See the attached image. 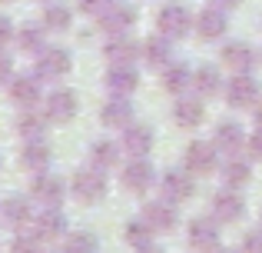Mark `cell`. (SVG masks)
I'll return each mask as SVG.
<instances>
[{
  "mask_svg": "<svg viewBox=\"0 0 262 253\" xmlns=\"http://www.w3.org/2000/svg\"><path fill=\"white\" fill-rule=\"evenodd\" d=\"M13 37V27H10V20L7 17H0V47H7V40Z\"/></svg>",
  "mask_w": 262,
  "mask_h": 253,
  "instance_id": "41",
  "label": "cell"
},
{
  "mask_svg": "<svg viewBox=\"0 0 262 253\" xmlns=\"http://www.w3.org/2000/svg\"><path fill=\"white\" fill-rule=\"evenodd\" d=\"M223 180H226V187L243 190L246 183L252 180V160H246V157H229V160L223 163Z\"/></svg>",
  "mask_w": 262,
  "mask_h": 253,
  "instance_id": "24",
  "label": "cell"
},
{
  "mask_svg": "<svg viewBox=\"0 0 262 253\" xmlns=\"http://www.w3.org/2000/svg\"><path fill=\"white\" fill-rule=\"evenodd\" d=\"M140 53H143V44L129 40L126 33L110 37V44L103 47V57L110 60V67H116V64H136V57H140Z\"/></svg>",
  "mask_w": 262,
  "mask_h": 253,
  "instance_id": "17",
  "label": "cell"
},
{
  "mask_svg": "<svg viewBox=\"0 0 262 253\" xmlns=\"http://www.w3.org/2000/svg\"><path fill=\"white\" fill-rule=\"evenodd\" d=\"M163 87H166V93H173V97L186 93L192 87V70L186 64H169L166 73H163Z\"/></svg>",
  "mask_w": 262,
  "mask_h": 253,
  "instance_id": "27",
  "label": "cell"
},
{
  "mask_svg": "<svg viewBox=\"0 0 262 253\" xmlns=\"http://www.w3.org/2000/svg\"><path fill=\"white\" fill-rule=\"evenodd\" d=\"M143 60H146L149 67H156V70H166L169 64H173V40L169 37H146L143 40Z\"/></svg>",
  "mask_w": 262,
  "mask_h": 253,
  "instance_id": "19",
  "label": "cell"
},
{
  "mask_svg": "<svg viewBox=\"0 0 262 253\" xmlns=\"http://www.w3.org/2000/svg\"><path fill=\"white\" fill-rule=\"evenodd\" d=\"M77 93L73 90H53L50 97L43 100V113L50 124H70L77 117Z\"/></svg>",
  "mask_w": 262,
  "mask_h": 253,
  "instance_id": "12",
  "label": "cell"
},
{
  "mask_svg": "<svg viewBox=\"0 0 262 253\" xmlns=\"http://www.w3.org/2000/svg\"><path fill=\"white\" fill-rule=\"evenodd\" d=\"M183 167L189 170L192 177H209L219 170V150L212 147V140H192L186 147V157H183Z\"/></svg>",
  "mask_w": 262,
  "mask_h": 253,
  "instance_id": "4",
  "label": "cell"
},
{
  "mask_svg": "<svg viewBox=\"0 0 262 253\" xmlns=\"http://www.w3.org/2000/svg\"><path fill=\"white\" fill-rule=\"evenodd\" d=\"M140 87V73L133 64H116L106 70V90L110 97H129V93Z\"/></svg>",
  "mask_w": 262,
  "mask_h": 253,
  "instance_id": "15",
  "label": "cell"
},
{
  "mask_svg": "<svg viewBox=\"0 0 262 253\" xmlns=\"http://www.w3.org/2000/svg\"><path fill=\"white\" fill-rule=\"evenodd\" d=\"M63 233H67L63 213H60L57 207H47L43 217L37 220V237H40V240H57V237H63Z\"/></svg>",
  "mask_w": 262,
  "mask_h": 253,
  "instance_id": "26",
  "label": "cell"
},
{
  "mask_svg": "<svg viewBox=\"0 0 262 253\" xmlns=\"http://www.w3.org/2000/svg\"><path fill=\"white\" fill-rule=\"evenodd\" d=\"M192 27H196V33L203 40H219L226 33V27H229V20H226V10H219V7H206V10L192 20Z\"/></svg>",
  "mask_w": 262,
  "mask_h": 253,
  "instance_id": "20",
  "label": "cell"
},
{
  "mask_svg": "<svg viewBox=\"0 0 262 253\" xmlns=\"http://www.w3.org/2000/svg\"><path fill=\"white\" fill-rule=\"evenodd\" d=\"M4 217H10V223H27V220H30V207H27V200H20V197H13V200L7 203Z\"/></svg>",
  "mask_w": 262,
  "mask_h": 253,
  "instance_id": "35",
  "label": "cell"
},
{
  "mask_svg": "<svg viewBox=\"0 0 262 253\" xmlns=\"http://www.w3.org/2000/svg\"><path fill=\"white\" fill-rule=\"evenodd\" d=\"M136 253H163L160 247H153V243H149V247H143V250H136Z\"/></svg>",
  "mask_w": 262,
  "mask_h": 253,
  "instance_id": "44",
  "label": "cell"
},
{
  "mask_svg": "<svg viewBox=\"0 0 262 253\" xmlns=\"http://www.w3.org/2000/svg\"><path fill=\"white\" fill-rule=\"evenodd\" d=\"M17 47H20V50H24V53H40V50H43V27H20V33H17Z\"/></svg>",
  "mask_w": 262,
  "mask_h": 253,
  "instance_id": "32",
  "label": "cell"
},
{
  "mask_svg": "<svg viewBox=\"0 0 262 253\" xmlns=\"http://www.w3.org/2000/svg\"><path fill=\"white\" fill-rule=\"evenodd\" d=\"M100 120H103V127L123 130V127L133 124V107H129V100H126V97H113V100H106V104H103Z\"/></svg>",
  "mask_w": 262,
  "mask_h": 253,
  "instance_id": "21",
  "label": "cell"
},
{
  "mask_svg": "<svg viewBox=\"0 0 262 253\" xmlns=\"http://www.w3.org/2000/svg\"><path fill=\"white\" fill-rule=\"evenodd\" d=\"M246 140L249 137L243 133V127L232 124V120H223L216 127V137H212V147L219 150V157H239L246 150Z\"/></svg>",
  "mask_w": 262,
  "mask_h": 253,
  "instance_id": "13",
  "label": "cell"
},
{
  "mask_svg": "<svg viewBox=\"0 0 262 253\" xmlns=\"http://www.w3.org/2000/svg\"><path fill=\"white\" fill-rule=\"evenodd\" d=\"M246 150H249V160H262V127H256V133L246 140Z\"/></svg>",
  "mask_w": 262,
  "mask_h": 253,
  "instance_id": "39",
  "label": "cell"
},
{
  "mask_svg": "<svg viewBox=\"0 0 262 253\" xmlns=\"http://www.w3.org/2000/svg\"><path fill=\"white\" fill-rule=\"evenodd\" d=\"M10 97L17 107H33L40 100V77H33V73L13 77L10 80Z\"/></svg>",
  "mask_w": 262,
  "mask_h": 253,
  "instance_id": "22",
  "label": "cell"
},
{
  "mask_svg": "<svg viewBox=\"0 0 262 253\" xmlns=\"http://www.w3.org/2000/svg\"><path fill=\"white\" fill-rule=\"evenodd\" d=\"M192 13L186 10L183 4H166L160 13H156V30L163 33V37H169V40H179V37H186V33L192 30Z\"/></svg>",
  "mask_w": 262,
  "mask_h": 253,
  "instance_id": "5",
  "label": "cell"
},
{
  "mask_svg": "<svg viewBox=\"0 0 262 253\" xmlns=\"http://www.w3.org/2000/svg\"><path fill=\"white\" fill-rule=\"evenodd\" d=\"M252 120H256V127H262V97H259V104L252 107Z\"/></svg>",
  "mask_w": 262,
  "mask_h": 253,
  "instance_id": "43",
  "label": "cell"
},
{
  "mask_svg": "<svg viewBox=\"0 0 262 253\" xmlns=\"http://www.w3.org/2000/svg\"><path fill=\"white\" fill-rule=\"evenodd\" d=\"M206 117V104L199 97H186V93H179L176 104H173V120L183 130H196L199 124H203Z\"/></svg>",
  "mask_w": 262,
  "mask_h": 253,
  "instance_id": "16",
  "label": "cell"
},
{
  "mask_svg": "<svg viewBox=\"0 0 262 253\" xmlns=\"http://www.w3.org/2000/svg\"><path fill=\"white\" fill-rule=\"evenodd\" d=\"M70 190H73V197H77L80 203H100L103 197H106V177H103V170L86 167V170H80V173L73 177Z\"/></svg>",
  "mask_w": 262,
  "mask_h": 253,
  "instance_id": "7",
  "label": "cell"
},
{
  "mask_svg": "<svg viewBox=\"0 0 262 253\" xmlns=\"http://www.w3.org/2000/svg\"><path fill=\"white\" fill-rule=\"evenodd\" d=\"M209 217L216 223H239L246 217V200L239 197V190L226 187L212 197V207H209Z\"/></svg>",
  "mask_w": 262,
  "mask_h": 253,
  "instance_id": "8",
  "label": "cell"
},
{
  "mask_svg": "<svg viewBox=\"0 0 262 253\" xmlns=\"http://www.w3.org/2000/svg\"><path fill=\"white\" fill-rule=\"evenodd\" d=\"M7 80H13V64L7 53H0V84H7Z\"/></svg>",
  "mask_w": 262,
  "mask_h": 253,
  "instance_id": "40",
  "label": "cell"
},
{
  "mask_svg": "<svg viewBox=\"0 0 262 253\" xmlns=\"http://www.w3.org/2000/svg\"><path fill=\"white\" fill-rule=\"evenodd\" d=\"M20 160H24L27 170H43L47 163H50V147H47V143H40V140H30Z\"/></svg>",
  "mask_w": 262,
  "mask_h": 253,
  "instance_id": "31",
  "label": "cell"
},
{
  "mask_svg": "<svg viewBox=\"0 0 262 253\" xmlns=\"http://www.w3.org/2000/svg\"><path fill=\"white\" fill-rule=\"evenodd\" d=\"M153 143H156L153 127H146V124H129V127H123L120 150L129 157V160H133V157H146V153H153Z\"/></svg>",
  "mask_w": 262,
  "mask_h": 253,
  "instance_id": "11",
  "label": "cell"
},
{
  "mask_svg": "<svg viewBox=\"0 0 262 253\" xmlns=\"http://www.w3.org/2000/svg\"><path fill=\"white\" fill-rule=\"evenodd\" d=\"M219 60H223L226 70L232 73H252V67H256V50H252L249 44H243V40H232V44L223 47V53H219Z\"/></svg>",
  "mask_w": 262,
  "mask_h": 253,
  "instance_id": "14",
  "label": "cell"
},
{
  "mask_svg": "<svg viewBox=\"0 0 262 253\" xmlns=\"http://www.w3.org/2000/svg\"><path fill=\"white\" fill-rule=\"evenodd\" d=\"M133 24H136V10H133L129 4H120V0H116V4L100 17V27L110 33V37H120V33H126Z\"/></svg>",
  "mask_w": 262,
  "mask_h": 253,
  "instance_id": "18",
  "label": "cell"
},
{
  "mask_svg": "<svg viewBox=\"0 0 262 253\" xmlns=\"http://www.w3.org/2000/svg\"><path fill=\"white\" fill-rule=\"evenodd\" d=\"M113 4H116V0H80V10H83L86 17H96V20H100Z\"/></svg>",
  "mask_w": 262,
  "mask_h": 253,
  "instance_id": "36",
  "label": "cell"
},
{
  "mask_svg": "<svg viewBox=\"0 0 262 253\" xmlns=\"http://www.w3.org/2000/svg\"><path fill=\"white\" fill-rule=\"evenodd\" d=\"M212 253H239V250H229V247H219V250H212Z\"/></svg>",
  "mask_w": 262,
  "mask_h": 253,
  "instance_id": "45",
  "label": "cell"
},
{
  "mask_svg": "<svg viewBox=\"0 0 262 253\" xmlns=\"http://www.w3.org/2000/svg\"><path fill=\"white\" fill-rule=\"evenodd\" d=\"M143 220L153 227V233H173L179 227V210H176V203L160 197V200H149L143 207Z\"/></svg>",
  "mask_w": 262,
  "mask_h": 253,
  "instance_id": "9",
  "label": "cell"
},
{
  "mask_svg": "<svg viewBox=\"0 0 262 253\" xmlns=\"http://www.w3.org/2000/svg\"><path fill=\"white\" fill-rule=\"evenodd\" d=\"M13 253H40V237H17Z\"/></svg>",
  "mask_w": 262,
  "mask_h": 253,
  "instance_id": "38",
  "label": "cell"
},
{
  "mask_svg": "<svg viewBox=\"0 0 262 253\" xmlns=\"http://www.w3.org/2000/svg\"><path fill=\"white\" fill-rule=\"evenodd\" d=\"M73 20V10L67 4H50L43 10V30H67Z\"/></svg>",
  "mask_w": 262,
  "mask_h": 253,
  "instance_id": "30",
  "label": "cell"
},
{
  "mask_svg": "<svg viewBox=\"0 0 262 253\" xmlns=\"http://www.w3.org/2000/svg\"><path fill=\"white\" fill-rule=\"evenodd\" d=\"M17 130L27 137V140H40V133H43V120L33 117V113H24V117H20V124H17Z\"/></svg>",
  "mask_w": 262,
  "mask_h": 253,
  "instance_id": "34",
  "label": "cell"
},
{
  "mask_svg": "<svg viewBox=\"0 0 262 253\" xmlns=\"http://www.w3.org/2000/svg\"><path fill=\"white\" fill-rule=\"evenodd\" d=\"M123 240H126L129 247L143 250V247H149V243H153V227H149L143 217H136V220H129L126 227H123Z\"/></svg>",
  "mask_w": 262,
  "mask_h": 253,
  "instance_id": "29",
  "label": "cell"
},
{
  "mask_svg": "<svg viewBox=\"0 0 262 253\" xmlns=\"http://www.w3.org/2000/svg\"><path fill=\"white\" fill-rule=\"evenodd\" d=\"M160 193L166 197L169 203H186V200H192V197H196V177L189 173V170H179V167H169L166 173H160Z\"/></svg>",
  "mask_w": 262,
  "mask_h": 253,
  "instance_id": "1",
  "label": "cell"
},
{
  "mask_svg": "<svg viewBox=\"0 0 262 253\" xmlns=\"http://www.w3.org/2000/svg\"><path fill=\"white\" fill-rule=\"evenodd\" d=\"M186 243L192 253H212L219 250V223L212 217H192L189 227H186Z\"/></svg>",
  "mask_w": 262,
  "mask_h": 253,
  "instance_id": "3",
  "label": "cell"
},
{
  "mask_svg": "<svg viewBox=\"0 0 262 253\" xmlns=\"http://www.w3.org/2000/svg\"><path fill=\"white\" fill-rule=\"evenodd\" d=\"M0 4H10V0H0Z\"/></svg>",
  "mask_w": 262,
  "mask_h": 253,
  "instance_id": "46",
  "label": "cell"
},
{
  "mask_svg": "<svg viewBox=\"0 0 262 253\" xmlns=\"http://www.w3.org/2000/svg\"><path fill=\"white\" fill-rule=\"evenodd\" d=\"M239 253H262V230L246 233V240H243V247H239Z\"/></svg>",
  "mask_w": 262,
  "mask_h": 253,
  "instance_id": "37",
  "label": "cell"
},
{
  "mask_svg": "<svg viewBox=\"0 0 262 253\" xmlns=\"http://www.w3.org/2000/svg\"><path fill=\"white\" fill-rule=\"evenodd\" d=\"M70 67H73V57L63 47H43L37 57V77L40 80H60L70 73Z\"/></svg>",
  "mask_w": 262,
  "mask_h": 253,
  "instance_id": "10",
  "label": "cell"
},
{
  "mask_svg": "<svg viewBox=\"0 0 262 253\" xmlns=\"http://www.w3.org/2000/svg\"><path fill=\"white\" fill-rule=\"evenodd\" d=\"M120 143H113V140H103V143H93V147H90V163H93L96 170H103V173H106L110 167H116V163H120Z\"/></svg>",
  "mask_w": 262,
  "mask_h": 253,
  "instance_id": "28",
  "label": "cell"
},
{
  "mask_svg": "<svg viewBox=\"0 0 262 253\" xmlns=\"http://www.w3.org/2000/svg\"><path fill=\"white\" fill-rule=\"evenodd\" d=\"M156 180H160V177H156L153 163H149L146 157H133V160L123 167V173H120L123 190H129V193H146V190H153Z\"/></svg>",
  "mask_w": 262,
  "mask_h": 253,
  "instance_id": "6",
  "label": "cell"
},
{
  "mask_svg": "<svg viewBox=\"0 0 262 253\" xmlns=\"http://www.w3.org/2000/svg\"><path fill=\"white\" fill-rule=\"evenodd\" d=\"M96 237L93 233H70L67 237V253H96Z\"/></svg>",
  "mask_w": 262,
  "mask_h": 253,
  "instance_id": "33",
  "label": "cell"
},
{
  "mask_svg": "<svg viewBox=\"0 0 262 253\" xmlns=\"http://www.w3.org/2000/svg\"><path fill=\"white\" fill-rule=\"evenodd\" d=\"M192 87H196L199 97H216L219 90H223V73H219V67H199V70H192Z\"/></svg>",
  "mask_w": 262,
  "mask_h": 253,
  "instance_id": "25",
  "label": "cell"
},
{
  "mask_svg": "<svg viewBox=\"0 0 262 253\" xmlns=\"http://www.w3.org/2000/svg\"><path fill=\"white\" fill-rule=\"evenodd\" d=\"M226 93V104L236 107V110H246V107H256L262 97V84L252 73H232V80L223 87Z\"/></svg>",
  "mask_w": 262,
  "mask_h": 253,
  "instance_id": "2",
  "label": "cell"
},
{
  "mask_svg": "<svg viewBox=\"0 0 262 253\" xmlns=\"http://www.w3.org/2000/svg\"><path fill=\"white\" fill-rule=\"evenodd\" d=\"M243 0H212V7H219V10H229V7H239Z\"/></svg>",
  "mask_w": 262,
  "mask_h": 253,
  "instance_id": "42",
  "label": "cell"
},
{
  "mask_svg": "<svg viewBox=\"0 0 262 253\" xmlns=\"http://www.w3.org/2000/svg\"><path fill=\"white\" fill-rule=\"evenodd\" d=\"M259 223H262V217H259Z\"/></svg>",
  "mask_w": 262,
  "mask_h": 253,
  "instance_id": "47",
  "label": "cell"
},
{
  "mask_svg": "<svg viewBox=\"0 0 262 253\" xmlns=\"http://www.w3.org/2000/svg\"><path fill=\"white\" fill-rule=\"evenodd\" d=\"M33 200L43 203V207H60L63 200V180L60 177H37L33 180Z\"/></svg>",
  "mask_w": 262,
  "mask_h": 253,
  "instance_id": "23",
  "label": "cell"
}]
</instances>
